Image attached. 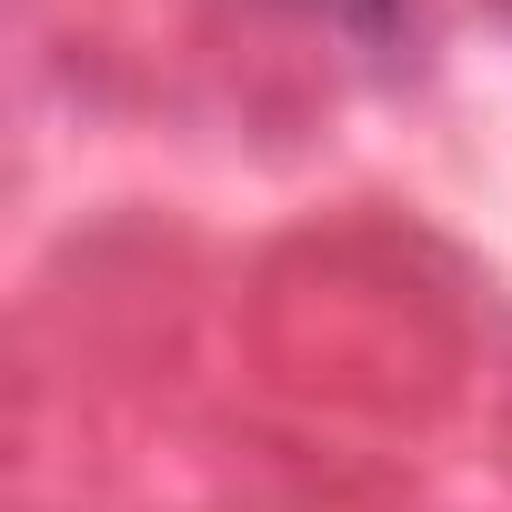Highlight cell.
<instances>
[{"label":"cell","mask_w":512,"mask_h":512,"mask_svg":"<svg viewBox=\"0 0 512 512\" xmlns=\"http://www.w3.org/2000/svg\"><path fill=\"white\" fill-rule=\"evenodd\" d=\"M302 11H322V21L352 31V41H392V31L412 21V0H302Z\"/></svg>","instance_id":"obj_1"}]
</instances>
